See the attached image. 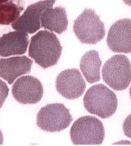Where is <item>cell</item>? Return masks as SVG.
Segmentation results:
<instances>
[{
	"label": "cell",
	"instance_id": "obj_5",
	"mask_svg": "<svg viewBox=\"0 0 131 146\" xmlns=\"http://www.w3.org/2000/svg\"><path fill=\"white\" fill-rule=\"evenodd\" d=\"M102 76L104 82L113 90H124L131 82V64L122 54L115 55L105 63Z\"/></svg>",
	"mask_w": 131,
	"mask_h": 146
},
{
	"label": "cell",
	"instance_id": "obj_17",
	"mask_svg": "<svg viewBox=\"0 0 131 146\" xmlns=\"http://www.w3.org/2000/svg\"><path fill=\"white\" fill-rule=\"evenodd\" d=\"M123 131L126 136L131 139V114L127 116L124 121Z\"/></svg>",
	"mask_w": 131,
	"mask_h": 146
},
{
	"label": "cell",
	"instance_id": "obj_13",
	"mask_svg": "<svg viewBox=\"0 0 131 146\" xmlns=\"http://www.w3.org/2000/svg\"><path fill=\"white\" fill-rule=\"evenodd\" d=\"M40 22L43 28L58 34L62 33L66 30L68 25L65 9L61 6L46 9L42 15Z\"/></svg>",
	"mask_w": 131,
	"mask_h": 146
},
{
	"label": "cell",
	"instance_id": "obj_1",
	"mask_svg": "<svg viewBox=\"0 0 131 146\" xmlns=\"http://www.w3.org/2000/svg\"><path fill=\"white\" fill-rule=\"evenodd\" d=\"M62 52L61 43L53 33L41 30L31 38L29 56L44 69L56 65Z\"/></svg>",
	"mask_w": 131,
	"mask_h": 146
},
{
	"label": "cell",
	"instance_id": "obj_2",
	"mask_svg": "<svg viewBox=\"0 0 131 146\" xmlns=\"http://www.w3.org/2000/svg\"><path fill=\"white\" fill-rule=\"evenodd\" d=\"M83 105L89 113L105 119L115 113L118 100L115 93L103 84H96L87 91Z\"/></svg>",
	"mask_w": 131,
	"mask_h": 146
},
{
	"label": "cell",
	"instance_id": "obj_7",
	"mask_svg": "<svg viewBox=\"0 0 131 146\" xmlns=\"http://www.w3.org/2000/svg\"><path fill=\"white\" fill-rule=\"evenodd\" d=\"M44 93L40 81L34 76H23L15 81L12 88L13 98L23 104H35L40 102Z\"/></svg>",
	"mask_w": 131,
	"mask_h": 146
},
{
	"label": "cell",
	"instance_id": "obj_15",
	"mask_svg": "<svg viewBox=\"0 0 131 146\" xmlns=\"http://www.w3.org/2000/svg\"><path fill=\"white\" fill-rule=\"evenodd\" d=\"M23 8L19 7L12 1L0 3V25H8L20 17Z\"/></svg>",
	"mask_w": 131,
	"mask_h": 146
},
{
	"label": "cell",
	"instance_id": "obj_12",
	"mask_svg": "<svg viewBox=\"0 0 131 146\" xmlns=\"http://www.w3.org/2000/svg\"><path fill=\"white\" fill-rule=\"evenodd\" d=\"M29 44L27 33L15 31L4 34L0 37V56L22 55L26 52Z\"/></svg>",
	"mask_w": 131,
	"mask_h": 146
},
{
	"label": "cell",
	"instance_id": "obj_18",
	"mask_svg": "<svg viewBox=\"0 0 131 146\" xmlns=\"http://www.w3.org/2000/svg\"><path fill=\"white\" fill-rule=\"evenodd\" d=\"M124 4L131 7V0H123Z\"/></svg>",
	"mask_w": 131,
	"mask_h": 146
},
{
	"label": "cell",
	"instance_id": "obj_11",
	"mask_svg": "<svg viewBox=\"0 0 131 146\" xmlns=\"http://www.w3.org/2000/svg\"><path fill=\"white\" fill-rule=\"evenodd\" d=\"M32 63L25 56L0 58V77L12 84L19 76L30 72Z\"/></svg>",
	"mask_w": 131,
	"mask_h": 146
},
{
	"label": "cell",
	"instance_id": "obj_22",
	"mask_svg": "<svg viewBox=\"0 0 131 146\" xmlns=\"http://www.w3.org/2000/svg\"><path fill=\"white\" fill-rule=\"evenodd\" d=\"M52 1H55V0H52Z\"/></svg>",
	"mask_w": 131,
	"mask_h": 146
},
{
	"label": "cell",
	"instance_id": "obj_19",
	"mask_svg": "<svg viewBox=\"0 0 131 146\" xmlns=\"http://www.w3.org/2000/svg\"><path fill=\"white\" fill-rule=\"evenodd\" d=\"M3 144V136L1 131L0 130V145Z\"/></svg>",
	"mask_w": 131,
	"mask_h": 146
},
{
	"label": "cell",
	"instance_id": "obj_14",
	"mask_svg": "<svg viewBox=\"0 0 131 146\" xmlns=\"http://www.w3.org/2000/svg\"><path fill=\"white\" fill-rule=\"evenodd\" d=\"M101 63L98 52L96 50L89 51L81 58L80 68L86 81L89 83L100 81Z\"/></svg>",
	"mask_w": 131,
	"mask_h": 146
},
{
	"label": "cell",
	"instance_id": "obj_8",
	"mask_svg": "<svg viewBox=\"0 0 131 146\" xmlns=\"http://www.w3.org/2000/svg\"><path fill=\"white\" fill-rule=\"evenodd\" d=\"M85 81L77 69L63 71L56 80V88L58 93L69 100H74L83 94L86 89Z\"/></svg>",
	"mask_w": 131,
	"mask_h": 146
},
{
	"label": "cell",
	"instance_id": "obj_6",
	"mask_svg": "<svg viewBox=\"0 0 131 146\" xmlns=\"http://www.w3.org/2000/svg\"><path fill=\"white\" fill-rule=\"evenodd\" d=\"M73 121L70 111L63 104H48L38 112L36 123L44 131L60 132L67 128Z\"/></svg>",
	"mask_w": 131,
	"mask_h": 146
},
{
	"label": "cell",
	"instance_id": "obj_4",
	"mask_svg": "<svg viewBox=\"0 0 131 146\" xmlns=\"http://www.w3.org/2000/svg\"><path fill=\"white\" fill-rule=\"evenodd\" d=\"M73 31L81 43L96 44L106 35L104 23L92 9L86 8L74 22Z\"/></svg>",
	"mask_w": 131,
	"mask_h": 146
},
{
	"label": "cell",
	"instance_id": "obj_10",
	"mask_svg": "<svg viewBox=\"0 0 131 146\" xmlns=\"http://www.w3.org/2000/svg\"><path fill=\"white\" fill-rule=\"evenodd\" d=\"M55 1H45L29 5L22 16L11 26L14 29L32 34L40 28V18L43 11L53 7Z\"/></svg>",
	"mask_w": 131,
	"mask_h": 146
},
{
	"label": "cell",
	"instance_id": "obj_9",
	"mask_svg": "<svg viewBox=\"0 0 131 146\" xmlns=\"http://www.w3.org/2000/svg\"><path fill=\"white\" fill-rule=\"evenodd\" d=\"M107 43L113 52L131 53V19H123L114 23L109 30Z\"/></svg>",
	"mask_w": 131,
	"mask_h": 146
},
{
	"label": "cell",
	"instance_id": "obj_21",
	"mask_svg": "<svg viewBox=\"0 0 131 146\" xmlns=\"http://www.w3.org/2000/svg\"><path fill=\"white\" fill-rule=\"evenodd\" d=\"M130 98H131V86L130 89Z\"/></svg>",
	"mask_w": 131,
	"mask_h": 146
},
{
	"label": "cell",
	"instance_id": "obj_16",
	"mask_svg": "<svg viewBox=\"0 0 131 146\" xmlns=\"http://www.w3.org/2000/svg\"><path fill=\"white\" fill-rule=\"evenodd\" d=\"M9 88L4 82L0 79V109L5 102L9 93Z\"/></svg>",
	"mask_w": 131,
	"mask_h": 146
},
{
	"label": "cell",
	"instance_id": "obj_3",
	"mask_svg": "<svg viewBox=\"0 0 131 146\" xmlns=\"http://www.w3.org/2000/svg\"><path fill=\"white\" fill-rule=\"evenodd\" d=\"M70 134L71 141L76 145H101L105 139V131L102 122L96 117L84 116L74 123Z\"/></svg>",
	"mask_w": 131,
	"mask_h": 146
},
{
	"label": "cell",
	"instance_id": "obj_20",
	"mask_svg": "<svg viewBox=\"0 0 131 146\" xmlns=\"http://www.w3.org/2000/svg\"><path fill=\"white\" fill-rule=\"evenodd\" d=\"M9 0H0V3H5L7 2Z\"/></svg>",
	"mask_w": 131,
	"mask_h": 146
}]
</instances>
